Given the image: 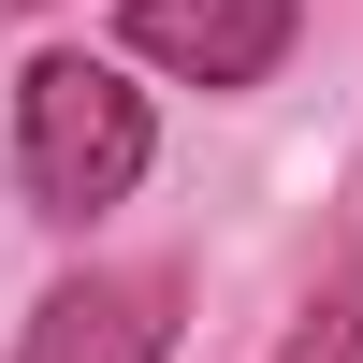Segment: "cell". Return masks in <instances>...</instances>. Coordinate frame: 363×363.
I'll return each instance as SVG.
<instances>
[{
  "mask_svg": "<svg viewBox=\"0 0 363 363\" xmlns=\"http://www.w3.org/2000/svg\"><path fill=\"white\" fill-rule=\"evenodd\" d=\"M0 15H29V0H0Z\"/></svg>",
  "mask_w": 363,
  "mask_h": 363,
  "instance_id": "5",
  "label": "cell"
},
{
  "mask_svg": "<svg viewBox=\"0 0 363 363\" xmlns=\"http://www.w3.org/2000/svg\"><path fill=\"white\" fill-rule=\"evenodd\" d=\"M277 363H363V247H335V277L306 291V320L277 335Z\"/></svg>",
  "mask_w": 363,
  "mask_h": 363,
  "instance_id": "4",
  "label": "cell"
},
{
  "mask_svg": "<svg viewBox=\"0 0 363 363\" xmlns=\"http://www.w3.org/2000/svg\"><path fill=\"white\" fill-rule=\"evenodd\" d=\"M116 29H131V58H160L189 87H262L306 29V0H131Z\"/></svg>",
  "mask_w": 363,
  "mask_h": 363,
  "instance_id": "3",
  "label": "cell"
},
{
  "mask_svg": "<svg viewBox=\"0 0 363 363\" xmlns=\"http://www.w3.org/2000/svg\"><path fill=\"white\" fill-rule=\"evenodd\" d=\"M160 349H174V277L160 262H102V277H58L29 306L15 363H160Z\"/></svg>",
  "mask_w": 363,
  "mask_h": 363,
  "instance_id": "2",
  "label": "cell"
},
{
  "mask_svg": "<svg viewBox=\"0 0 363 363\" xmlns=\"http://www.w3.org/2000/svg\"><path fill=\"white\" fill-rule=\"evenodd\" d=\"M160 160V116L116 58H29L15 73V189L29 218H102V203L145 189Z\"/></svg>",
  "mask_w": 363,
  "mask_h": 363,
  "instance_id": "1",
  "label": "cell"
}]
</instances>
